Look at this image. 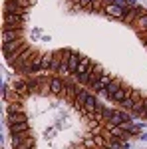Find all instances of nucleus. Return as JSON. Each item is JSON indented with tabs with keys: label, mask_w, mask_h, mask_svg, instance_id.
I'll return each mask as SVG.
<instances>
[{
	"label": "nucleus",
	"mask_w": 147,
	"mask_h": 149,
	"mask_svg": "<svg viewBox=\"0 0 147 149\" xmlns=\"http://www.w3.org/2000/svg\"><path fill=\"white\" fill-rule=\"evenodd\" d=\"M28 135H32L30 131H26V133H20V135H12V147L16 149L20 143H24V139L28 137Z\"/></svg>",
	"instance_id": "24"
},
{
	"label": "nucleus",
	"mask_w": 147,
	"mask_h": 149,
	"mask_svg": "<svg viewBox=\"0 0 147 149\" xmlns=\"http://www.w3.org/2000/svg\"><path fill=\"white\" fill-rule=\"evenodd\" d=\"M93 68V62H91L90 58H82V62H79L78 70H76V74H72V76H79V74H86V72H90Z\"/></svg>",
	"instance_id": "13"
},
{
	"label": "nucleus",
	"mask_w": 147,
	"mask_h": 149,
	"mask_svg": "<svg viewBox=\"0 0 147 149\" xmlns=\"http://www.w3.org/2000/svg\"><path fill=\"white\" fill-rule=\"evenodd\" d=\"M10 129V135H20V133H26V131H30L28 129V121H24V123H14V125H8Z\"/></svg>",
	"instance_id": "16"
},
{
	"label": "nucleus",
	"mask_w": 147,
	"mask_h": 149,
	"mask_svg": "<svg viewBox=\"0 0 147 149\" xmlns=\"http://www.w3.org/2000/svg\"><path fill=\"white\" fill-rule=\"evenodd\" d=\"M79 62H82V54H78V52H72V56H70V62H68L70 76H72V74H76V70H78Z\"/></svg>",
	"instance_id": "12"
},
{
	"label": "nucleus",
	"mask_w": 147,
	"mask_h": 149,
	"mask_svg": "<svg viewBox=\"0 0 147 149\" xmlns=\"http://www.w3.org/2000/svg\"><path fill=\"white\" fill-rule=\"evenodd\" d=\"M8 2H16V4L24 6V8H28V6H30V0H8Z\"/></svg>",
	"instance_id": "29"
},
{
	"label": "nucleus",
	"mask_w": 147,
	"mask_h": 149,
	"mask_svg": "<svg viewBox=\"0 0 147 149\" xmlns=\"http://www.w3.org/2000/svg\"><path fill=\"white\" fill-rule=\"evenodd\" d=\"M103 12H105L107 16H111V18H117V20H123L125 14H127L123 6H117V4H109V6H105Z\"/></svg>",
	"instance_id": "3"
},
{
	"label": "nucleus",
	"mask_w": 147,
	"mask_h": 149,
	"mask_svg": "<svg viewBox=\"0 0 147 149\" xmlns=\"http://www.w3.org/2000/svg\"><path fill=\"white\" fill-rule=\"evenodd\" d=\"M98 97H93V95H90L88 97V102L84 103V107H82V113L86 115V117H91V115L95 113V109H98Z\"/></svg>",
	"instance_id": "7"
},
{
	"label": "nucleus",
	"mask_w": 147,
	"mask_h": 149,
	"mask_svg": "<svg viewBox=\"0 0 147 149\" xmlns=\"http://www.w3.org/2000/svg\"><path fill=\"white\" fill-rule=\"evenodd\" d=\"M121 88H123V86H121V80L113 78V81L109 84V86H107V88H105V90H107V93H109V100H111V95H115V93L119 92Z\"/></svg>",
	"instance_id": "18"
},
{
	"label": "nucleus",
	"mask_w": 147,
	"mask_h": 149,
	"mask_svg": "<svg viewBox=\"0 0 147 149\" xmlns=\"http://www.w3.org/2000/svg\"><path fill=\"white\" fill-rule=\"evenodd\" d=\"M111 81H113V76H111V74H103V76H102V78H100L98 81H95L93 86H91L90 90L98 93V92H102V90H105V88H107Z\"/></svg>",
	"instance_id": "5"
},
{
	"label": "nucleus",
	"mask_w": 147,
	"mask_h": 149,
	"mask_svg": "<svg viewBox=\"0 0 147 149\" xmlns=\"http://www.w3.org/2000/svg\"><path fill=\"white\" fill-rule=\"evenodd\" d=\"M91 2H93V0H76V6L82 8V10H88V12H90L91 10Z\"/></svg>",
	"instance_id": "26"
},
{
	"label": "nucleus",
	"mask_w": 147,
	"mask_h": 149,
	"mask_svg": "<svg viewBox=\"0 0 147 149\" xmlns=\"http://www.w3.org/2000/svg\"><path fill=\"white\" fill-rule=\"evenodd\" d=\"M52 60H54V52H44V54H42V72H44V70L50 72Z\"/></svg>",
	"instance_id": "19"
},
{
	"label": "nucleus",
	"mask_w": 147,
	"mask_h": 149,
	"mask_svg": "<svg viewBox=\"0 0 147 149\" xmlns=\"http://www.w3.org/2000/svg\"><path fill=\"white\" fill-rule=\"evenodd\" d=\"M18 38H22V30H4V32H2V42H4V44L14 42V40H18Z\"/></svg>",
	"instance_id": "11"
},
{
	"label": "nucleus",
	"mask_w": 147,
	"mask_h": 149,
	"mask_svg": "<svg viewBox=\"0 0 147 149\" xmlns=\"http://www.w3.org/2000/svg\"><path fill=\"white\" fill-rule=\"evenodd\" d=\"M8 113H24V107L20 103H10L8 105Z\"/></svg>",
	"instance_id": "28"
},
{
	"label": "nucleus",
	"mask_w": 147,
	"mask_h": 149,
	"mask_svg": "<svg viewBox=\"0 0 147 149\" xmlns=\"http://www.w3.org/2000/svg\"><path fill=\"white\" fill-rule=\"evenodd\" d=\"M143 117L147 119V97H145V105H143Z\"/></svg>",
	"instance_id": "30"
},
{
	"label": "nucleus",
	"mask_w": 147,
	"mask_h": 149,
	"mask_svg": "<svg viewBox=\"0 0 147 149\" xmlns=\"http://www.w3.org/2000/svg\"><path fill=\"white\" fill-rule=\"evenodd\" d=\"M26 12H28V8H24V6L16 4V2H8V0H6V4H4V14H18V16H26Z\"/></svg>",
	"instance_id": "6"
},
{
	"label": "nucleus",
	"mask_w": 147,
	"mask_h": 149,
	"mask_svg": "<svg viewBox=\"0 0 147 149\" xmlns=\"http://www.w3.org/2000/svg\"><path fill=\"white\" fill-rule=\"evenodd\" d=\"M16 149H34V137H32V135H28V137L24 139V143H20Z\"/></svg>",
	"instance_id": "25"
},
{
	"label": "nucleus",
	"mask_w": 147,
	"mask_h": 149,
	"mask_svg": "<svg viewBox=\"0 0 147 149\" xmlns=\"http://www.w3.org/2000/svg\"><path fill=\"white\" fill-rule=\"evenodd\" d=\"M26 48H28L26 40H24V38H18V40H14V42L2 44V52H4V56H10V54H16V52H22Z\"/></svg>",
	"instance_id": "1"
},
{
	"label": "nucleus",
	"mask_w": 147,
	"mask_h": 149,
	"mask_svg": "<svg viewBox=\"0 0 147 149\" xmlns=\"http://www.w3.org/2000/svg\"><path fill=\"white\" fill-rule=\"evenodd\" d=\"M131 117L125 113V111H119V109H115L111 115V119H109V123H113V125H121V123H125V121H129Z\"/></svg>",
	"instance_id": "9"
},
{
	"label": "nucleus",
	"mask_w": 147,
	"mask_h": 149,
	"mask_svg": "<svg viewBox=\"0 0 147 149\" xmlns=\"http://www.w3.org/2000/svg\"><path fill=\"white\" fill-rule=\"evenodd\" d=\"M133 103H135L133 95H127V97H125L119 105H121V109H125V111H133Z\"/></svg>",
	"instance_id": "23"
},
{
	"label": "nucleus",
	"mask_w": 147,
	"mask_h": 149,
	"mask_svg": "<svg viewBox=\"0 0 147 149\" xmlns=\"http://www.w3.org/2000/svg\"><path fill=\"white\" fill-rule=\"evenodd\" d=\"M133 28H135L139 34H143V32H145V30H147V14H145V16H141V18L133 24Z\"/></svg>",
	"instance_id": "22"
},
{
	"label": "nucleus",
	"mask_w": 147,
	"mask_h": 149,
	"mask_svg": "<svg viewBox=\"0 0 147 149\" xmlns=\"http://www.w3.org/2000/svg\"><path fill=\"white\" fill-rule=\"evenodd\" d=\"M139 36H141V42H147V30L143 32V34H139Z\"/></svg>",
	"instance_id": "31"
},
{
	"label": "nucleus",
	"mask_w": 147,
	"mask_h": 149,
	"mask_svg": "<svg viewBox=\"0 0 147 149\" xmlns=\"http://www.w3.org/2000/svg\"><path fill=\"white\" fill-rule=\"evenodd\" d=\"M60 68H62V50L60 52H54V60H52V66H50V72L58 76L60 74Z\"/></svg>",
	"instance_id": "15"
},
{
	"label": "nucleus",
	"mask_w": 147,
	"mask_h": 149,
	"mask_svg": "<svg viewBox=\"0 0 147 149\" xmlns=\"http://www.w3.org/2000/svg\"><path fill=\"white\" fill-rule=\"evenodd\" d=\"M24 121H28L26 111H24V113H8V125H14V123H24Z\"/></svg>",
	"instance_id": "17"
},
{
	"label": "nucleus",
	"mask_w": 147,
	"mask_h": 149,
	"mask_svg": "<svg viewBox=\"0 0 147 149\" xmlns=\"http://www.w3.org/2000/svg\"><path fill=\"white\" fill-rule=\"evenodd\" d=\"M12 90H14V93H18V95H28V93H30V84H28V80L16 81V84L12 86Z\"/></svg>",
	"instance_id": "10"
},
{
	"label": "nucleus",
	"mask_w": 147,
	"mask_h": 149,
	"mask_svg": "<svg viewBox=\"0 0 147 149\" xmlns=\"http://www.w3.org/2000/svg\"><path fill=\"white\" fill-rule=\"evenodd\" d=\"M113 111H115V109H111V107H103V109H102V119H103V123H105V121H109V119H111Z\"/></svg>",
	"instance_id": "27"
},
{
	"label": "nucleus",
	"mask_w": 147,
	"mask_h": 149,
	"mask_svg": "<svg viewBox=\"0 0 147 149\" xmlns=\"http://www.w3.org/2000/svg\"><path fill=\"white\" fill-rule=\"evenodd\" d=\"M143 105H145V97H137L135 103H133V111H131V115H143Z\"/></svg>",
	"instance_id": "20"
},
{
	"label": "nucleus",
	"mask_w": 147,
	"mask_h": 149,
	"mask_svg": "<svg viewBox=\"0 0 147 149\" xmlns=\"http://www.w3.org/2000/svg\"><path fill=\"white\" fill-rule=\"evenodd\" d=\"M90 95H91V93H90V90L82 88V90H79V93L76 95V100H74V103H76V107H79V109H82V107H84V103L88 102V97H90Z\"/></svg>",
	"instance_id": "14"
},
{
	"label": "nucleus",
	"mask_w": 147,
	"mask_h": 149,
	"mask_svg": "<svg viewBox=\"0 0 147 149\" xmlns=\"http://www.w3.org/2000/svg\"><path fill=\"white\" fill-rule=\"evenodd\" d=\"M4 22L6 24H24V16H18V14H4Z\"/></svg>",
	"instance_id": "21"
},
{
	"label": "nucleus",
	"mask_w": 147,
	"mask_h": 149,
	"mask_svg": "<svg viewBox=\"0 0 147 149\" xmlns=\"http://www.w3.org/2000/svg\"><path fill=\"white\" fill-rule=\"evenodd\" d=\"M50 88H52V95H62L64 88H66V81L62 80L60 76H52L50 78Z\"/></svg>",
	"instance_id": "4"
},
{
	"label": "nucleus",
	"mask_w": 147,
	"mask_h": 149,
	"mask_svg": "<svg viewBox=\"0 0 147 149\" xmlns=\"http://www.w3.org/2000/svg\"><path fill=\"white\" fill-rule=\"evenodd\" d=\"M145 14H147V12H145L143 6H137V8H133V10H129L127 14H125L123 22H127V24H131V26H133V24H135L141 16H145Z\"/></svg>",
	"instance_id": "2"
},
{
	"label": "nucleus",
	"mask_w": 147,
	"mask_h": 149,
	"mask_svg": "<svg viewBox=\"0 0 147 149\" xmlns=\"http://www.w3.org/2000/svg\"><path fill=\"white\" fill-rule=\"evenodd\" d=\"M102 149H109V147H102Z\"/></svg>",
	"instance_id": "32"
},
{
	"label": "nucleus",
	"mask_w": 147,
	"mask_h": 149,
	"mask_svg": "<svg viewBox=\"0 0 147 149\" xmlns=\"http://www.w3.org/2000/svg\"><path fill=\"white\" fill-rule=\"evenodd\" d=\"M103 74H105V72H103V66H100V64H93V68L90 70V84H88V88H91V86L100 80Z\"/></svg>",
	"instance_id": "8"
}]
</instances>
